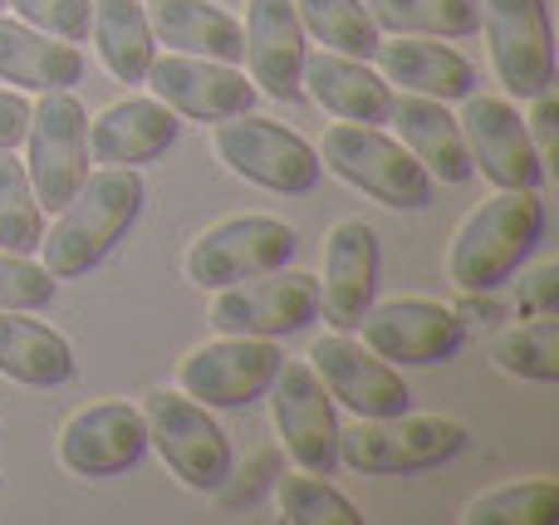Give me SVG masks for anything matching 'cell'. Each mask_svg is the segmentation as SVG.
Returning a JSON list of instances; mask_svg holds the SVG:
<instances>
[{"label":"cell","instance_id":"obj_16","mask_svg":"<svg viewBox=\"0 0 559 525\" xmlns=\"http://www.w3.org/2000/svg\"><path fill=\"white\" fill-rule=\"evenodd\" d=\"M147 88L163 98L177 118H197V123H222L231 114H251L255 84L236 64H216V59L197 55H167L147 64Z\"/></svg>","mask_w":559,"mask_h":525},{"label":"cell","instance_id":"obj_6","mask_svg":"<svg viewBox=\"0 0 559 525\" xmlns=\"http://www.w3.org/2000/svg\"><path fill=\"white\" fill-rule=\"evenodd\" d=\"M147 442L163 452L173 477L192 491H222L231 477V442L216 428L212 408H202L187 393H147L143 408Z\"/></svg>","mask_w":559,"mask_h":525},{"label":"cell","instance_id":"obj_21","mask_svg":"<svg viewBox=\"0 0 559 525\" xmlns=\"http://www.w3.org/2000/svg\"><path fill=\"white\" fill-rule=\"evenodd\" d=\"M319 108H329L344 123H388L393 118V88H388L383 74L368 69V59H348L334 55V49H319V55H305V74Z\"/></svg>","mask_w":559,"mask_h":525},{"label":"cell","instance_id":"obj_40","mask_svg":"<svg viewBox=\"0 0 559 525\" xmlns=\"http://www.w3.org/2000/svg\"><path fill=\"white\" fill-rule=\"evenodd\" d=\"M0 10H5V0H0Z\"/></svg>","mask_w":559,"mask_h":525},{"label":"cell","instance_id":"obj_4","mask_svg":"<svg viewBox=\"0 0 559 525\" xmlns=\"http://www.w3.org/2000/svg\"><path fill=\"white\" fill-rule=\"evenodd\" d=\"M324 167L358 187L364 196L393 206V212H423L432 206V177L397 138L378 133L373 123H338L324 133Z\"/></svg>","mask_w":559,"mask_h":525},{"label":"cell","instance_id":"obj_19","mask_svg":"<svg viewBox=\"0 0 559 525\" xmlns=\"http://www.w3.org/2000/svg\"><path fill=\"white\" fill-rule=\"evenodd\" d=\"M246 64H251V84L261 94L280 98H299L305 88V25H299L289 0H246Z\"/></svg>","mask_w":559,"mask_h":525},{"label":"cell","instance_id":"obj_26","mask_svg":"<svg viewBox=\"0 0 559 525\" xmlns=\"http://www.w3.org/2000/svg\"><path fill=\"white\" fill-rule=\"evenodd\" d=\"M0 373L25 389H59L74 379V349L49 324L0 310Z\"/></svg>","mask_w":559,"mask_h":525},{"label":"cell","instance_id":"obj_36","mask_svg":"<svg viewBox=\"0 0 559 525\" xmlns=\"http://www.w3.org/2000/svg\"><path fill=\"white\" fill-rule=\"evenodd\" d=\"M521 314L535 320V314H559V265H545L531 281L521 285Z\"/></svg>","mask_w":559,"mask_h":525},{"label":"cell","instance_id":"obj_17","mask_svg":"<svg viewBox=\"0 0 559 525\" xmlns=\"http://www.w3.org/2000/svg\"><path fill=\"white\" fill-rule=\"evenodd\" d=\"M147 452V422L133 403H94L59 428V462L74 477H123Z\"/></svg>","mask_w":559,"mask_h":525},{"label":"cell","instance_id":"obj_35","mask_svg":"<svg viewBox=\"0 0 559 525\" xmlns=\"http://www.w3.org/2000/svg\"><path fill=\"white\" fill-rule=\"evenodd\" d=\"M25 25L45 29L55 39H69V45H84L88 29H94V0H5Z\"/></svg>","mask_w":559,"mask_h":525},{"label":"cell","instance_id":"obj_8","mask_svg":"<svg viewBox=\"0 0 559 525\" xmlns=\"http://www.w3.org/2000/svg\"><path fill=\"white\" fill-rule=\"evenodd\" d=\"M25 177L35 187V202L45 212H59L69 196L84 187L88 177V114L69 88L45 94L29 108V128H25Z\"/></svg>","mask_w":559,"mask_h":525},{"label":"cell","instance_id":"obj_29","mask_svg":"<svg viewBox=\"0 0 559 525\" xmlns=\"http://www.w3.org/2000/svg\"><path fill=\"white\" fill-rule=\"evenodd\" d=\"M305 25V35H314L324 49L348 59H373L378 55V25L368 15L364 0H289Z\"/></svg>","mask_w":559,"mask_h":525},{"label":"cell","instance_id":"obj_2","mask_svg":"<svg viewBox=\"0 0 559 525\" xmlns=\"http://www.w3.org/2000/svg\"><path fill=\"white\" fill-rule=\"evenodd\" d=\"M545 236V206L535 192H501L456 231L447 275L462 295H491L521 271V261Z\"/></svg>","mask_w":559,"mask_h":525},{"label":"cell","instance_id":"obj_37","mask_svg":"<svg viewBox=\"0 0 559 525\" xmlns=\"http://www.w3.org/2000/svg\"><path fill=\"white\" fill-rule=\"evenodd\" d=\"M25 128H29V104L20 94H0V153H15L25 143Z\"/></svg>","mask_w":559,"mask_h":525},{"label":"cell","instance_id":"obj_7","mask_svg":"<svg viewBox=\"0 0 559 525\" xmlns=\"http://www.w3.org/2000/svg\"><path fill=\"white\" fill-rule=\"evenodd\" d=\"M299 251L295 226L275 216H226L212 231H202L187 246V281L197 290H226V285L271 275Z\"/></svg>","mask_w":559,"mask_h":525},{"label":"cell","instance_id":"obj_18","mask_svg":"<svg viewBox=\"0 0 559 525\" xmlns=\"http://www.w3.org/2000/svg\"><path fill=\"white\" fill-rule=\"evenodd\" d=\"M378 295V231L358 216L338 222L324 246V285L319 310L338 334H354Z\"/></svg>","mask_w":559,"mask_h":525},{"label":"cell","instance_id":"obj_32","mask_svg":"<svg viewBox=\"0 0 559 525\" xmlns=\"http://www.w3.org/2000/svg\"><path fill=\"white\" fill-rule=\"evenodd\" d=\"M466 525H555L559 521V487L550 477L496 487L466 506Z\"/></svg>","mask_w":559,"mask_h":525},{"label":"cell","instance_id":"obj_34","mask_svg":"<svg viewBox=\"0 0 559 525\" xmlns=\"http://www.w3.org/2000/svg\"><path fill=\"white\" fill-rule=\"evenodd\" d=\"M59 281L45 271V265H29V255H10L0 251V310H45L55 300Z\"/></svg>","mask_w":559,"mask_h":525},{"label":"cell","instance_id":"obj_38","mask_svg":"<svg viewBox=\"0 0 559 525\" xmlns=\"http://www.w3.org/2000/svg\"><path fill=\"white\" fill-rule=\"evenodd\" d=\"M555 123H559V104H555V94L545 88V94H535V118H531V128H535V138H540V163H555V153H559V143H555Z\"/></svg>","mask_w":559,"mask_h":525},{"label":"cell","instance_id":"obj_20","mask_svg":"<svg viewBox=\"0 0 559 525\" xmlns=\"http://www.w3.org/2000/svg\"><path fill=\"white\" fill-rule=\"evenodd\" d=\"M182 133V118L163 98H123L88 123V157L104 167H138L163 157Z\"/></svg>","mask_w":559,"mask_h":525},{"label":"cell","instance_id":"obj_31","mask_svg":"<svg viewBox=\"0 0 559 525\" xmlns=\"http://www.w3.org/2000/svg\"><path fill=\"white\" fill-rule=\"evenodd\" d=\"M45 236V206L35 202V187L25 177V163H15V153H0V251L29 255L39 251Z\"/></svg>","mask_w":559,"mask_h":525},{"label":"cell","instance_id":"obj_22","mask_svg":"<svg viewBox=\"0 0 559 525\" xmlns=\"http://www.w3.org/2000/svg\"><path fill=\"white\" fill-rule=\"evenodd\" d=\"M147 29L173 55L216 59V64H241L246 59L241 20L226 15L222 5H206V0H157L147 10Z\"/></svg>","mask_w":559,"mask_h":525},{"label":"cell","instance_id":"obj_25","mask_svg":"<svg viewBox=\"0 0 559 525\" xmlns=\"http://www.w3.org/2000/svg\"><path fill=\"white\" fill-rule=\"evenodd\" d=\"M0 79L35 94H59V88L84 79V55L69 39L35 35L29 25L0 20Z\"/></svg>","mask_w":559,"mask_h":525},{"label":"cell","instance_id":"obj_28","mask_svg":"<svg viewBox=\"0 0 559 525\" xmlns=\"http://www.w3.org/2000/svg\"><path fill=\"white\" fill-rule=\"evenodd\" d=\"M378 29L393 35H442L462 39L481 29V0H368Z\"/></svg>","mask_w":559,"mask_h":525},{"label":"cell","instance_id":"obj_10","mask_svg":"<svg viewBox=\"0 0 559 525\" xmlns=\"http://www.w3.org/2000/svg\"><path fill=\"white\" fill-rule=\"evenodd\" d=\"M481 25L506 94L535 98L555 84V35L545 0H481Z\"/></svg>","mask_w":559,"mask_h":525},{"label":"cell","instance_id":"obj_3","mask_svg":"<svg viewBox=\"0 0 559 525\" xmlns=\"http://www.w3.org/2000/svg\"><path fill=\"white\" fill-rule=\"evenodd\" d=\"M466 442L472 432L456 418L393 413V418H358L348 432H338V462H348L364 477H407V472H427L462 457Z\"/></svg>","mask_w":559,"mask_h":525},{"label":"cell","instance_id":"obj_5","mask_svg":"<svg viewBox=\"0 0 559 525\" xmlns=\"http://www.w3.org/2000/svg\"><path fill=\"white\" fill-rule=\"evenodd\" d=\"M212 147L236 177L265 187V192L280 196H305L319 187V153L305 143L299 133H289L285 123H271V118L255 114H231L212 128Z\"/></svg>","mask_w":559,"mask_h":525},{"label":"cell","instance_id":"obj_39","mask_svg":"<svg viewBox=\"0 0 559 525\" xmlns=\"http://www.w3.org/2000/svg\"><path fill=\"white\" fill-rule=\"evenodd\" d=\"M456 320H462V330H491V324L506 320V310L491 295H466V300L456 305Z\"/></svg>","mask_w":559,"mask_h":525},{"label":"cell","instance_id":"obj_23","mask_svg":"<svg viewBox=\"0 0 559 525\" xmlns=\"http://www.w3.org/2000/svg\"><path fill=\"white\" fill-rule=\"evenodd\" d=\"M393 118H397V133H403V147L427 167V177H442L452 187L476 177L462 123L447 114L442 98H423V94L403 98V104H393Z\"/></svg>","mask_w":559,"mask_h":525},{"label":"cell","instance_id":"obj_12","mask_svg":"<svg viewBox=\"0 0 559 525\" xmlns=\"http://www.w3.org/2000/svg\"><path fill=\"white\" fill-rule=\"evenodd\" d=\"M466 138V153H472V167L496 182L501 192H540L545 182V163L531 143V128L515 114V104L506 98H476L466 94V114L456 118Z\"/></svg>","mask_w":559,"mask_h":525},{"label":"cell","instance_id":"obj_15","mask_svg":"<svg viewBox=\"0 0 559 525\" xmlns=\"http://www.w3.org/2000/svg\"><path fill=\"white\" fill-rule=\"evenodd\" d=\"M309 359H314V373L329 389V398H338L358 418H393V413L413 408V393H407L403 373L388 359H378L373 349L354 344L348 334L319 339L309 349Z\"/></svg>","mask_w":559,"mask_h":525},{"label":"cell","instance_id":"obj_11","mask_svg":"<svg viewBox=\"0 0 559 525\" xmlns=\"http://www.w3.org/2000/svg\"><path fill=\"white\" fill-rule=\"evenodd\" d=\"M319 314V281L305 271H271L255 281L226 285L212 305V330L246 334V339H280L305 330Z\"/></svg>","mask_w":559,"mask_h":525},{"label":"cell","instance_id":"obj_30","mask_svg":"<svg viewBox=\"0 0 559 525\" xmlns=\"http://www.w3.org/2000/svg\"><path fill=\"white\" fill-rule=\"evenodd\" d=\"M491 359L501 373L511 379H531V383H555L559 379V320L555 314H535L521 330H506L491 344Z\"/></svg>","mask_w":559,"mask_h":525},{"label":"cell","instance_id":"obj_1","mask_svg":"<svg viewBox=\"0 0 559 525\" xmlns=\"http://www.w3.org/2000/svg\"><path fill=\"white\" fill-rule=\"evenodd\" d=\"M143 202H147V187L133 167H104V172L84 177V187L59 206V222L49 226V236H39L45 271L55 281L88 275L123 241L128 226L143 216Z\"/></svg>","mask_w":559,"mask_h":525},{"label":"cell","instance_id":"obj_27","mask_svg":"<svg viewBox=\"0 0 559 525\" xmlns=\"http://www.w3.org/2000/svg\"><path fill=\"white\" fill-rule=\"evenodd\" d=\"M98 59L118 84H143L147 64H153V29H147V10L138 0H94V29Z\"/></svg>","mask_w":559,"mask_h":525},{"label":"cell","instance_id":"obj_14","mask_svg":"<svg viewBox=\"0 0 559 525\" xmlns=\"http://www.w3.org/2000/svg\"><path fill=\"white\" fill-rule=\"evenodd\" d=\"M364 344L378 359L397 363V369H427V363H442L462 349L466 330L456 320V310L437 300H388V305H368V314L358 320Z\"/></svg>","mask_w":559,"mask_h":525},{"label":"cell","instance_id":"obj_24","mask_svg":"<svg viewBox=\"0 0 559 525\" xmlns=\"http://www.w3.org/2000/svg\"><path fill=\"white\" fill-rule=\"evenodd\" d=\"M378 64H383L388 84H403L423 98H466L476 88V69L472 59H462L452 45H432V39H407L397 35L393 45H378Z\"/></svg>","mask_w":559,"mask_h":525},{"label":"cell","instance_id":"obj_13","mask_svg":"<svg viewBox=\"0 0 559 525\" xmlns=\"http://www.w3.org/2000/svg\"><path fill=\"white\" fill-rule=\"evenodd\" d=\"M285 354L271 339H246V334H226L222 344H202L197 354L182 359V383L187 398L202 408H246V403L265 398L275 369Z\"/></svg>","mask_w":559,"mask_h":525},{"label":"cell","instance_id":"obj_33","mask_svg":"<svg viewBox=\"0 0 559 525\" xmlns=\"http://www.w3.org/2000/svg\"><path fill=\"white\" fill-rule=\"evenodd\" d=\"M280 516L289 525H358V506L348 497H338L329 481H319L314 472L280 481Z\"/></svg>","mask_w":559,"mask_h":525},{"label":"cell","instance_id":"obj_9","mask_svg":"<svg viewBox=\"0 0 559 525\" xmlns=\"http://www.w3.org/2000/svg\"><path fill=\"white\" fill-rule=\"evenodd\" d=\"M265 393H271L280 442H285V452L295 457V467L314 472V477H329L338 462V422H334V403H329V389L319 383L314 363L280 359Z\"/></svg>","mask_w":559,"mask_h":525}]
</instances>
